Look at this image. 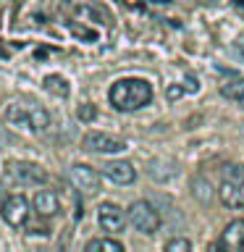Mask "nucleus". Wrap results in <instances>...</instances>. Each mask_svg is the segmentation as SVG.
<instances>
[{"mask_svg": "<svg viewBox=\"0 0 244 252\" xmlns=\"http://www.w3.org/2000/svg\"><path fill=\"white\" fill-rule=\"evenodd\" d=\"M31 208H34L42 218H53V216H58V210H61V200L55 192H50V189H39L34 194Z\"/></svg>", "mask_w": 244, "mask_h": 252, "instance_id": "9b49d317", "label": "nucleus"}, {"mask_svg": "<svg viewBox=\"0 0 244 252\" xmlns=\"http://www.w3.org/2000/svg\"><path fill=\"white\" fill-rule=\"evenodd\" d=\"M108 100L116 110L131 113V110H139V108L150 105V100H152V87H150L145 79H118V82L110 87Z\"/></svg>", "mask_w": 244, "mask_h": 252, "instance_id": "f257e3e1", "label": "nucleus"}, {"mask_svg": "<svg viewBox=\"0 0 244 252\" xmlns=\"http://www.w3.org/2000/svg\"><path fill=\"white\" fill-rule=\"evenodd\" d=\"M242 131H244V124H242Z\"/></svg>", "mask_w": 244, "mask_h": 252, "instance_id": "5701e85b", "label": "nucleus"}, {"mask_svg": "<svg viewBox=\"0 0 244 252\" xmlns=\"http://www.w3.org/2000/svg\"><path fill=\"white\" fill-rule=\"evenodd\" d=\"M231 53H234V58L244 61V37H239V39H236V42L231 45Z\"/></svg>", "mask_w": 244, "mask_h": 252, "instance_id": "6ab92c4d", "label": "nucleus"}, {"mask_svg": "<svg viewBox=\"0 0 244 252\" xmlns=\"http://www.w3.org/2000/svg\"><path fill=\"white\" fill-rule=\"evenodd\" d=\"M220 247L234 250V252L244 247V218H236L223 228V234H220Z\"/></svg>", "mask_w": 244, "mask_h": 252, "instance_id": "f8f14e48", "label": "nucleus"}, {"mask_svg": "<svg viewBox=\"0 0 244 252\" xmlns=\"http://www.w3.org/2000/svg\"><path fill=\"white\" fill-rule=\"evenodd\" d=\"M181 92H184L181 87H168V92H165V94H168V100H176V97H181Z\"/></svg>", "mask_w": 244, "mask_h": 252, "instance_id": "aec40b11", "label": "nucleus"}, {"mask_svg": "<svg viewBox=\"0 0 244 252\" xmlns=\"http://www.w3.org/2000/svg\"><path fill=\"white\" fill-rule=\"evenodd\" d=\"M5 176L13 184L21 187H34V184H45L47 181V171L39 163H29V160H11L5 163Z\"/></svg>", "mask_w": 244, "mask_h": 252, "instance_id": "39448f33", "label": "nucleus"}, {"mask_svg": "<svg viewBox=\"0 0 244 252\" xmlns=\"http://www.w3.org/2000/svg\"><path fill=\"white\" fill-rule=\"evenodd\" d=\"M5 121L19 131L39 134L50 126V113L39 102H11L5 108Z\"/></svg>", "mask_w": 244, "mask_h": 252, "instance_id": "f03ea898", "label": "nucleus"}, {"mask_svg": "<svg viewBox=\"0 0 244 252\" xmlns=\"http://www.w3.org/2000/svg\"><path fill=\"white\" fill-rule=\"evenodd\" d=\"M236 5H239V8H244V0H236Z\"/></svg>", "mask_w": 244, "mask_h": 252, "instance_id": "4be33fe9", "label": "nucleus"}, {"mask_svg": "<svg viewBox=\"0 0 244 252\" xmlns=\"http://www.w3.org/2000/svg\"><path fill=\"white\" fill-rule=\"evenodd\" d=\"M197 3H218V0H197Z\"/></svg>", "mask_w": 244, "mask_h": 252, "instance_id": "412c9836", "label": "nucleus"}, {"mask_svg": "<svg viewBox=\"0 0 244 252\" xmlns=\"http://www.w3.org/2000/svg\"><path fill=\"white\" fill-rule=\"evenodd\" d=\"M29 213H31L29 210V200H27V197H21V194L5 197L3 208H0V216H3V220L11 228H24V226H27Z\"/></svg>", "mask_w": 244, "mask_h": 252, "instance_id": "423d86ee", "label": "nucleus"}, {"mask_svg": "<svg viewBox=\"0 0 244 252\" xmlns=\"http://www.w3.org/2000/svg\"><path fill=\"white\" fill-rule=\"evenodd\" d=\"M84 250L87 252H123V244L113 239V236H108V239H90Z\"/></svg>", "mask_w": 244, "mask_h": 252, "instance_id": "4468645a", "label": "nucleus"}, {"mask_svg": "<svg viewBox=\"0 0 244 252\" xmlns=\"http://www.w3.org/2000/svg\"><path fill=\"white\" fill-rule=\"evenodd\" d=\"M218 194L226 208H244V165H228L223 171Z\"/></svg>", "mask_w": 244, "mask_h": 252, "instance_id": "7ed1b4c3", "label": "nucleus"}, {"mask_svg": "<svg viewBox=\"0 0 244 252\" xmlns=\"http://www.w3.org/2000/svg\"><path fill=\"white\" fill-rule=\"evenodd\" d=\"M194 194H200V200H202V202H208L210 197H213V192H210V187H208V181H205V179L194 181Z\"/></svg>", "mask_w": 244, "mask_h": 252, "instance_id": "f3484780", "label": "nucleus"}, {"mask_svg": "<svg viewBox=\"0 0 244 252\" xmlns=\"http://www.w3.org/2000/svg\"><path fill=\"white\" fill-rule=\"evenodd\" d=\"M45 90H47V92H55L58 97H66L71 87H68V82H66L61 74H50V76L45 79Z\"/></svg>", "mask_w": 244, "mask_h": 252, "instance_id": "2eb2a0df", "label": "nucleus"}, {"mask_svg": "<svg viewBox=\"0 0 244 252\" xmlns=\"http://www.w3.org/2000/svg\"><path fill=\"white\" fill-rule=\"evenodd\" d=\"M220 94H223L226 100L236 102L239 108H244V79H234V82H226L220 87Z\"/></svg>", "mask_w": 244, "mask_h": 252, "instance_id": "ddd939ff", "label": "nucleus"}, {"mask_svg": "<svg viewBox=\"0 0 244 252\" xmlns=\"http://www.w3.org/2000/svg\"><path fill=\"white\" fill-rule=\"evenodd\" d=\"M76 116L82 118V121H92V118L97 116V108H94V105H90V102H84V105H79Z\"/></svg>", "mask_w": 244, "mask_h": 252, "instance_id": "a211bd4d", "label": "nucleus"}, {"mask_svg": "<svg viewBox=\"0 0 244 252\" xmlns=\"http://www.w3.org/2000/svg\"><path fill=\"white\" fill-rule=\"evenodd\" d=\"M192 250V242L184 239V236H173V239L165 242V252H189Z\"/></svg>", "mask_w": 244, "mask_h": 252, "instance_id": "dca6fc26", "label": "nucleus"}, {"mask_svg": "<svg viewBox=\"0 0 244 252\" xmlns=\"http://www.w3.org/2000/svg\"><path fill=\"white\" fill-rule=\"evenodd\" d=\"M82 145H84V150L97 153V155H116V153H123V150H126V142L123 139L113 137V134H102V131L84 134Z\"/></svg>", "mask_w": 244, "mask_h": 252, "instance_id": "0eeeda50", "label": "nucleus"}, {"mask_svg": "<svg viewBox=\"0 0 244 252\" xmlns=\"http://www.w3.org/2000/svg\"><path fill=\"white\" fill-rule=\"evenodd\" d=\"M129 220H131V226L137 228L139 234H145V236H152L157 228H160V213H157V208L152 202H147V200L131 202Z\"/></svg>", "mask_w": 244, "mask_h": 252, "instance_id": "20e7f679", "label": "nucleus"}, {"mask_svg": "<svg viewBox=\"0 0 244 252\" xmlns=\"http://www.w3.org/2000/svg\"><path fill=\"white\" fill-rule=\"evenodd\" d=\"M68 176L74 181V187L82 189L84 194H97L102 189V176L87 163H74L68 168Z\"/></svg>", "mask_w": 244, "mask_h": 252, "instance_id": "6e6552de", "label": "nucleus"}, {"mask_svg": "<svg viewBox=\"0 0 244 252\" xmlns=\"http://www.w3.org/2000/svg\"><path fill=\"white\" fill-rule=\"evenodd\" d=\"M102 176L108 181H113V184H134V179H137V171H134V165L129 160H110L102 165Z\"/></svg>", "mask_w": 244, "mask_h": 252, "instance_id": "9d476101", "label": "nucleus"}, {"mask_svg": "<svg viewBox=\"0 0 244 252\" xmlns=\"http://www.w3.org/2000/svg\"><path fill=\"white\" fill-rule=\"evenodd\" d=\"M126 218H129V213H126L121 205H116V202H102L97 208V220H100L102 231H110V234L123 231Z\"/></svg>", "mask_w": 244, "mask_h": 252, "instance_id": "1a4fd4ad", "label": "nucleus"}]
</instances>
